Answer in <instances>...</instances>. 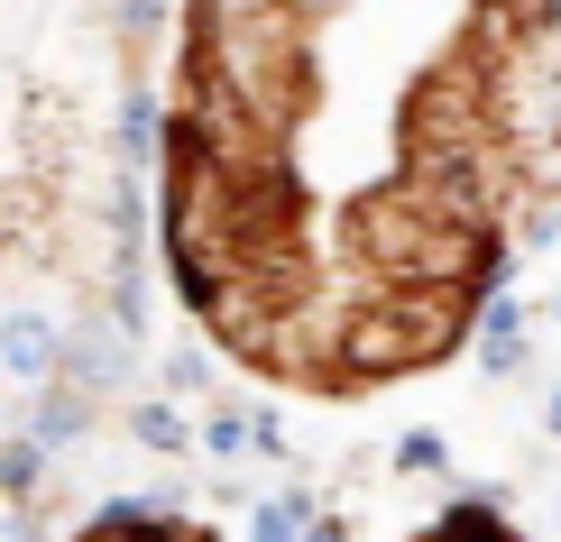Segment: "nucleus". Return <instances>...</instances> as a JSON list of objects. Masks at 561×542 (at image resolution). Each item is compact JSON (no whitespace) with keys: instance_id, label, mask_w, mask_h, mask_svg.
<instances>
[{"instance_id":"obj_1","label":"nucleus","mask_w":561,"mask_h":542,"mask_svg":"<svg viewBox=\"0 0 561 542\" xmlns=\"http://www.w3.org/2000/svg\"><path fill=\"white\" fill-rule=\"evenodd\" d=\"M240 19H249V0H213V28H203V37H213V65H221V46H230V28H240ZM203 230H213V221H203V175H194V203H184V249H194ZM184 276L203 286V303H213V322H221V341L259 359V332H249V322H240V303H230V267H221V240L203 249Z\"/></svg>"},{"instance_id":"obj_2","label":"nucleus","mask_w":561,"mask_h":542,"mask_svg":"<svg viewBox=\"0 0 561 542\" xmlns=\"http://www.w3.org/2000/svg\"><path fill=\"white\" fill-rule=\"evenodd\" d=\"M424 542H516V533H506L497 515H479V506H460V515H442V524H433Z\"/></svg>"}]
</instances>
